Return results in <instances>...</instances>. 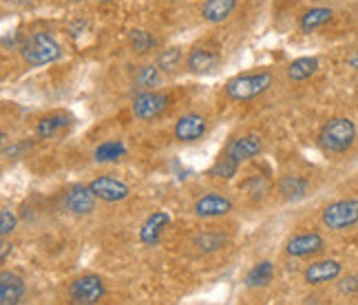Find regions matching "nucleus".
I'll return each instance as SVG.
<instances>
[{"mask_svg": "<svg viewBox=\"0 0 358 305\" xmlns=\"http://www.w3.org/2000/svg\"><path fill=\"white\" fill-rule=\"evenodd\" d=\"M237 171H239V162H235V159L228 157L226 152H224V155L213 164L210 175L219 177V179H232V177L237 175Z\"/></svg>", "mask_w": 358, "mask_h": 305, "instance_id": "27", "label": "nucleus"}, {"mask_svg": "<svg viewBox=\"0 0 358 305\" xmlns=\"http://www.w3.org/2000/svg\"><path fill=\"white\" fill-rule=\"evenodd\" d=\"M334 16V11L332 9H327V7H314L310 11H306L301 16V29L303 31H314V29H319V27H323L325 22H329Z\"/></svg>", "mask_w": 358, "mask_h": 305, "instance_id": "22", "label": "nucleus"}, {"mask_svg": "<svg viewBox=\"0 0 358 305\" xmlns=\"http://www.w3.org/2000/svg\"><path fill=\"white\" fill-rule=\"evenodd\" d=\"M73 3H78V0H73Z\"/></svg>", "mask_w": 358, "mask_h": 305, "instance_id": "35", "label": "nucleus"}, {"mask_svg": "<svg viewBox=\"0 0 358 305\" xmlns=\"http://www.w3.org/2000/svg\"><path fill=\"white\" fill-rule=\"evenodd\" d=\"M272 73L261 71V73H245V76H237L232 78L226 85V95L235 102H245L259 98L261 93H266L272 87Z\"/></svg>", "mask_w": 358, "mask_h": 305, "instance_id": "3", "label": "nucleus"}, {"mask_svg": "<svg viewBox=\"0 0 358 305\" xmlns=\"http://www.w3.org/2000/svg\"><path fill=\"white\" fill-rule=\"evenodd\" d=\"M241 190L252 201H261L270 192V179L264 177V175H255L250 179H245V182L241 184Z\"/></svg>", "mask_w": 358, "mask_h": 305, "instance_id": "25", "label": "nucleus"}, {"mask_svg": "<svg viewBox=\"0 0 358 305\" xmlns=\"http://www.w3.org/2000/svg\"><path fill=\"white\" fill-rule=\"evenodd\" d=\"M217 64H219V55L213 49H201V47L192 49L188 53V60H186V66L190 69V71L199 73V76L210 73L213 69H217Z\"/></svg>", "mask_w": 358, "mask_h": 305, "instance_id": "17", "label": "nucleus"}, {"mask_svg": "<svg viewBox=\"0 0 358 305\" xmlns=\"http://www.w3.org/2000/svg\"><path fill=\"white\" fill-rule=\"evenodd\" d=\"M22 58L29 66H45L60 60L62 49L60 45L53 40V36H49L47 31H38L31 34L29 38L22 43Z\"/></svg>", "mask_w": 358, "mask_h": 305, "instance_id": "2", "label": "nucleus"}, {"mask_svg": "<svg viewBox=\"0 0 358 305\" xmlns=\"http://www.w3.org/2000/svg\"><path fill=\"white\" fill-rule=\"evenodd\" d=\"M358 290V279L356 276H348V279H343L341 281V292H345V295H352Z\"/></svg>", "mask_w": 358, "mask_h": 305, "instance_id": "31", "label": "nucleus"}, {"mask_svg": "<svg viewBox=\"0 0 358 305\" xmlns=\"http://www.w3.org/2000/svg\"><path fill=\"white\" fill-rule=\"evenodd\" d=\"M323 226L329 230H348L358 224V199H341L325 206Z\"/></svg>", "mask_w": 358, "mask_h": 305, "instance_id": "4", "label": "nucleus"}, {"mask_svg": "<svg viewBox=\"0 0 358 305\" xmlns=\"http://www.w3.org/2000/svg\"><path fill=\"white\" fill-rule=\"evenodd\" d=\"M224 243H226V237H222V234H217V232H201L195 239V246L201 253H215L219 248H224Z\"/></svg>", "mask_w": 358, "mask_h": 305, "instance_id": "28", "label": "nucleus"}, {"mask_svg": "<svg viewBox=\"0 0 358 305\" xmlns=\"http://www.w3.org/2000/svg\"><path fill=\"white\" fill-rule=\"evenodd\" d=\"M261 150H264V144H261V140L257 135H241V137H237V140L228 142L224 152L228 157H232L235 162L241 164V162L257 157Z\"/></svg>", "mask_w": 358, "mask_h": 305, "instance_id": "12", "label": "nucleus"}, {"mask_svg": "<svg viewBox=\"0 0 358 305\" xmlns=\"http://www.w3.org/2000/svg\"><path fill=\"white\" fill-rule=\"evenodd\" d=\"M206 131H208V122H206V118L199 113L182 115L175 124V137L184 144L201 140V137L206 135Z\"/></svg>", "mask_w": 358, "mask_h": 305, "instance_id": "10", "label": "nucleus"}, {"mask_svg": "<svg viewBox=\"0 0 358 305\" xmlns=\"http://www.w3.org/2000/svg\"><path fill=\"white\" fill-rule=\"evenodd\" d=\"M16 224H18L16 215H13L9 208H3V211H0V234H3V239H7L9 234L16 230Z\"/></svg>", "mask_w": 358, "mask_h": 305, "instance_id": "30", "label": "nucleus"}, {"mask_svg": "<svg viewBox=\"0 0 358 305\" xmlns=\"http://www.w3.org/2000/svg\"><path fill=\"white\" fill-rule=\"evenodd\" d=\"M354 142H356V124L350 118H332L323 124V129L319 133V146L325 152H332V155L350 150Z\"/></svg>", "mask_w": 358, "mask_h": 305, "instance_id": "1", "label": "nucleus"}, {"mask_svg": "<svg viewBox=\"0 0 358 305\" xmlns=\"http://www.w3.org/2000/svg\"><path fill=\"white\" fill-rule=\"evenodd\" d=\"M237 0H206L201 7V16L206 22H224L226 18H230V13L235 11Z\"/></svg>", "mask_w": 358, "mask_h": 305, "instance_id": "18", "label": "nucleus"}, {"mask_svg": "<svg viewBox=\"0 0 358 305\" xmlns=\"http://www.w3.org/2000/svg\"><path fill=\"white\" fill-rule=\"evenodd\" d=\"M71 127V120L64 113H51V115H45L43 120L38 122V137H43V140H56L62 133H66V129Z\"/></svg>", "mask_w": 358, "mask_h": 305, "instance_id": "16", "label": "nucleus"}, {"mask_svg": "<svg viewBox=\"0 0 358 305\" xmlns=\"http://www.w3.org/2000/svg\"><path fill=\"white\" fill-rule=\"evenodd\" d=\"M325 248V241L319 232H301L294 234V237L287 239L285 243V253L290 257H312V255H319Z\"/></svg>", "mask_w": 358, "mask_h": 305, "instance_id": "8", "label": "nucleus"}, {"mask_svg": "<svg viewBox=\"0 0 358 305\" xmlns=\"http://www.w3.org/2000/svg\"><path fill=\"white\" fill-rule=\"evenodd\" d=\"M24 299V281L18 274L3 272L0 274V303L16 305Z\"/></svg>", "mask_w": 358, "mask_h": 305, "instance_id": "15", "label": "nucleus"}, {"mask_svg": "<svg viewBox=\"0 0 358 305\" xmlns=\"http://www.w3.org/2000/svg\"><path fill=\"white\" fill-rule=\"evenodd\" d=\"M159 71L162 69L157 64H144L135 71L133 76V82L137 85V89L142 91H153L157 85H159Z\"/></svg>", "mask_w": 358, "mask_h": 305, "instance_id": "24", "label": "nucleus"}, {"mask_svg": "<svg viewBox=\"0 0 358 305\" xmlns=\"http://www.w3.org/2000/svg\"><path fill=\"white\" fill-rule=\"evenodd\" d=\"M169 106V95L162 91H142L133 100V115L140 120H155Z\"/></svg>", "mask_w": 358, "mask_h": 305, "instance_id": "6", "label": "nucleus"}, {"mask_svg": "<svg viewBox=\"0 0 358 305\" xmlns=\"http://www.w3.org/2000/svg\"><path fill=\"white\" fill-rule=\"evenodd\" d=\"M350 66H352V69H356V71H358V51H356V53L352 55V58H350Z\"/></svg>", "mask_w": 358, "mask_h": 305, "instance_id": "32", "label": "nucleus"}, {"mask_svg": "<svg viewBox=\"0 0 358 305\" xmlns=\"http://www.w3.org/2000/svg\"><path fill=\"white\" fill-rule=\"evenodd\" d=\"M179 62H182V49L179 47L164 49L157 55V66L162 69V71H173V69L179 66Z\"/></svg>", "mask_w": 358, "mask_h": 305, "instance_id": "29", "label": "nucleus"}, {"mask_svg": "<svg viewBox=\"0 0 358 305\" xmlns=\"http://www.w3.org/2000/svg\"><path fill=\"white\" fill-rule=\"evenodd\" d=\"M9 246H11L9 241H3V261H5V259H7V255H9Z\"/></svg>", "mask_w": 358, "mask_h": 305, "instance_id": "33", "label": "nucleus"}, {"mask_svg": "<svg viewBox=\"0 0 358 305\" xmlns=\"http://www.w3.org/2000/svg\"><path fill=\"white\" fill-rule=\"evenodd\" d=\"M274 279V266L272 261H259L250 272L245 274V285L248 288H264Z\"/></svg>", "mask_w": 358, "mask_h": 305, "instance_id": "21", "label": "nucleus"}, {"mask_svg": "<svg viewBox=\"0 0 358 305\" xmlns=\"http://www.w3.org/2000/svg\"><path fill=\"white\" fill-rule=\"evenodd\" d=\"M129 43H131V49L135 53H148L157 47V38L150 36L148 31H142V29H133L129 34Z\"/></svg>", "mask_w": 358, "mask_h": 305, "instance_id": "26", "label": "nucleus"}, {"mask_svg": "<svg viewBox=\"0 0 358 305\" xmlns=\"http://www.w3.org/2000/svg\"><path fill=\"white\" fill-rule=\"evenodd\" d=\"M124 155H127V146H124L122 140H106L100 146H95V150H93V159L100 162V164L117 162Z\"/></svg>", "mask_w": 358, "mask_h": 305, "instance_id": "20", "label": "nucleus"}, {"mask_svg": "<svg viewBox=\"0 0 358 305\" xmlns=\"http://www.w3.org/2000/svg\"><path fill=\"white\" fill-rule=\"evenodd\" d=\"M95 197L93 195V190L89 186H71L66 192H64V206H66V211L76 215V217H87L95 211Z\"/></svg>", "mask_w": 358, "mask_h": 305, "instance_id": "7", "label": "nucleus"}, {"mask_svg": "<svg viewBox=\"0 0 358 305\" xmlns=\"http://www.w3.org/2000/svg\"><path fill=\"white\" fill-rule=\"evenodd\" d=\"M319 69V60L316 58H296L294 62L287 64V78L294 82H303L316 73Z\"/></svg>", "mask_w": 358, "mask_h": 305, "instance_id": "23", "label": "nucleus"}, {"mask_svg": "<svg viewBox=\"0 0 358 305\" xmlns=\"http://www.w3.org/2000/svg\"><path fill=\"white\" fill-rule=\"evenodd\" d=\"M279 192L287 201H299L308 195V182L299 175H283L279 179Z\"/></svg>", "mask_w": 358, "mask_h": 305, "instance_id": "19", "label": "nucleus"}, {"mask_svg": "<svg viewBox=\"0 0 358 305\" xmlns=\"http://www.w3.org/2000/svg\"><path fill=\"white\" fill-rule=\"evenodd\" d=\"M104 292H106V288H104L102 276L85 274V276H80V279H76L71 288H69V299L78 305H93L102 301Z\"/></svg>", "mask_w": 358, "mask_h": 305, "instance_id": "5", "label": "nucleus"}, {"mask_svg": "<svg viewBox=\"0 0 358 305\" xmlns=\"http://www.w3.org/2000/svg\"><path fill=\"white\" fill-rule=\"evenodd\" d=\"M171 221L173 219H171V215L166 211H155L144 221V226L140 228V241L146 243V246H157L159 239H162L164 228H166Z\"/></svg>", "mask_w": 358, "mask_h": 305, "instance_id": "14", "label": "nucleus"}, {"mask_svg": "<svg viewBox=\"0 0 358 305\" xmlns=\"http://www.w3.org/2000/svg\"><path fill=\"white\" fill-rule=\"evenodd\" d=\"M89 188L93 190V195L102 199V201H108V204H115V201H122V199H127L131 195V188L120 182V179L115 177H98V179H93V182L89 184Z\"/></svg>", "mask_w": 358, "mask_h": 305, "instance_id": "9", "label": "nucleus"}, {"mask_svg": "<svg viewBox=\"0 0 358 305\" xmlns=\"http://www.w3.org/2000/svg\"><path fill=\"white\" fill-rule=\"evenodd\" d=\"M341 270L343 266L334 259H323V261H314L306 268L303 272V279H306L308 285H321V283H327V281H334L341 276Z\"/></svg>", "mask_w": 358, "mask_h": 305, "instance_id": "11", "label": "nucleus"}, {"mask_svg": "<svg viewBox=\"0 0 358 305\" xmlns=\"http://www.w3.org/2000/svg\"><path fill=\"white\" fill-rule=\"evenodd\" d=\"M197 217L201 219H213V217H224L232 211V201L224 195H217V192H210V195H203L195 201L192 206Z\"/></svg>", "mask_w": 358, "mask_h": 305, "instance_id": "13", "label": "nucleus"}, {"mask_svg": "<svg viewBox=\"0 0 358 305\" xmlns=\"http://www.w3.org/2000/svg\"><path fill=\"white\" fill-rule=\"evenodd\" d=\"M98 3H111V0H98Z\"/></svg>", "mask_w": 358, "mask_h": 305, "instance_id": "34", "label": "nucleus"}]
</instances>
